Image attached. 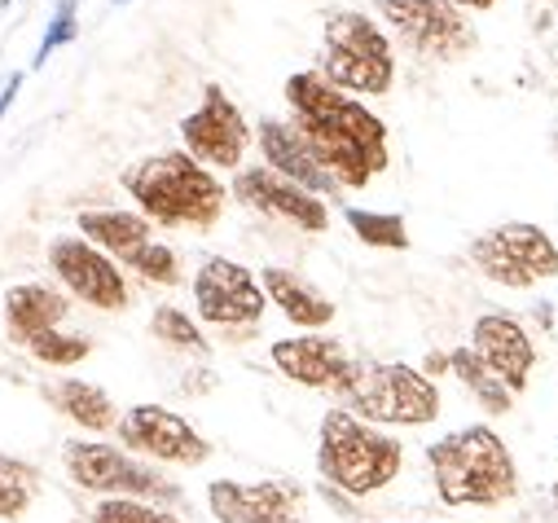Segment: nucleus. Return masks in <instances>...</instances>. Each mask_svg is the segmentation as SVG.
Wrapping results in <instances>:
<instances>
[{
  "label": "nucleus",
  "mask_w": 558,
  "mask_h": 523,
  "mask_svg": "<svg viewBox=\"0 0 558 523\" xmlns=\"http://www.w3.org/2000/svg\"><path fill=\"white\" fill-rule=\"evenodd\" d=\"M150 335L163 339L168 348H181V352H194V356H207V352H211V343L203 339L198 321H194L190 313L172 308V304H159V308H155V317H150Z\"/></svg>",
  "instance_id": "obj_26"
},
{
  "label": "nucleus",
  "mask_w": 558,
  "mask_h": 523,
  "mask_svg": "<svg viewBox=\"0 0 558 523\" xmlns=\"http://www.w3.org/2000/svg\"><path fill=\"white\" fill-rule=\"evenodd\" d=\"M449 369H453V378L471 391V397L480 401L484 414H510V410H514V397L506 391V382H501L471 348H453V352H449Z\"/></svg>",
  "instance_id": "obj_23"
},
{
  "label": "nucleus",
  "mask_w": 558,
  "mask_h": 523,
  "mask_svg": "<svg viewBox=\"0 0 558 523\" xmlns=\"http://www.w3.org/2000/svg\"><path fill=\"white\" fill-rule=\"evenodd\" d=\"M80 238L93 242L97 251H106L119 269L142 273L155 287H177L181 282V259L168 242L155 238V224L136 211H114V207H97V211H80Z\"/></svg>",
  "instance_id": "obj_8"
},
{
  "label": "nucleus",
  "mask_w": 558,
  "mask_h": 523,
  "mask_svg": "<svg viewBox=\"0 0 558 523\" xmlns=\"http://www.w3.org/2000/svg\"><path fill=\"white\" fill-rule=\"evenodd\" d=\"M49 401L75 423V427H84V431H110L114 423H119V414H114V401L106 397V391L97 387V382H84V378H62V382H53L49 387Z\"/></svg>",
  "instance_id": "obj_22"
},
{
  "label": "nucleus",
  "mask_w": 558,
  "mask_h": 523,
  "mask_svg": "<svg viewBox=\"0 0 558 523\" xmlns=\"http://www.w3.org/2000/svg\"><path fill=\"white\" fill-rule=\"evenodd\" d=\"M404 466L400 440L387 431L352 418L348 410H326L317 431V471L326 488H339L348 497H369L387 488Z\"/></svg>",
  "instance_id": "obj_5"
},
{
  "label": "nucleus",
  "mask_w": 558,
  "mask_h": 523,
  "mask_svg": "<svg viewBox=\"0 0 558 523\" xmlns=\"http://www.w3.org/2000/svg\"><path fill=\"white\" fill-rule=\"evenodd\" d=\"M27 352L49 369H71V365L93 356V339L88 335H66V330H45L27 343Z\"/></svg>",
  "instance_id": "obj_27"
},
{
  "label": "nucleus",
  "mask_w": 558,
  "mask_h": 523,
  "mask_svg": "<svg viewBox=\"0 0 558 523\" xmlns=\"http://www.w3.org/2000/svg\"><path fill=\"white\" fill-rule=\"evenodd\" d=\"M440 5H449V10H458V14H466V10L484 14V10H493V5H497V0H440Z\"/></svg>",
  "instance_id": "obj_31"
},
{
  "label": "nucleus",
  "mask_w": 558,
  "mask_h": 523,
  "mask_svg": "<svg viewBox=\"0 0 558 523\" xmlns=\"http://www.w3.org/2000/svg\"><path fill=\"white\" fill-rule=\"evenodd\" d=\"M207 510L216 523H304L308 492L291 479H211Z\"/></svg>",
  "instance_id": "obj_15"
},
{
  "label": "nucleus",
  "mask_w": 558,
  "mask_h": 523,
  "mask_svg": "<svg viewBox=\"0 0 558 523\" xmlns=\"http://www.w3.org/2000/svg\"><path fill=\"white\" fill-rule=\"evenodd\" d=\"M0 5H14V0H0Z\"/></svg>",
  "instance_id": "obj_33"
},
{
  "label": "nucleus",
  "mask_w": 558,
  "mask_h": 523,
  "mask_svg": "<svg viewBox=\"0 0 558 523\" xmlns=\"http://www.w3.org/2000/svg\"><path fill=\"white\" fill-rule=\"evenodd\" d=\"M114 5H123V0H114Z\"/></svg>",
  "instance_id": "obj_35"
},
{
  "label": "nucleus",
  "mask_w": 558,
  "mask_h": 523,
  "mask_svg": "<svg viewBox=\"0 0 558 523\" xmlns=\"http://www.w3.org/2000/svg\"><path fill=\"white\" fill-rule=\"evenodd\" d=\"M259 291H264L268 304H277V313H282L291 326H304L308 335L335 321V304L308 278H300V273H291L282 265L259 269Z\"/></svg>",
  "instance_id": "obj_20"
},
{
  "label": "nucleus",
  "mask_w": 558,
  "mask_h": 523,
  "mask_svg": "<svg viewBox=\"0 0 558 523\" xmlns=\"http://www.w3.org/2000/svg\"><path fill=\"white\" fill-rule=\"evenodd\" d=\"M335 397L339 410L369 427H427L440 418V387L404 361L352 356V369Z\"/></svg>",
  "instance_id": "obj_4"
},
{
  "label": "nucleus",
  "mask_w": 558,
  "mask_h": 523,
  "mask_svg": "<svg viewBox=\"0 0 558 523\" xmlns=\"http://www.w3.org/2000/svg\"><path fill=\"white\" fill-rule=\"evenodd\" d=\"M287 106L295 114L291 127L339 190H365L378 172H387V123L317 71H295L287 80Z\"/></svg>",
  "instance_id": "obj_1"
},
{
  "label": "nucleus",
  "mask_w": 558,
  "mask_h": 523,
  "mask_svg": "<svg viewBox=\"0 0 558 523\" xmlns=\"http://www.w3.org/2000/svg\"><path fill=\"white\" fill-rule=\"evenodd\" d=\"M348 229L365 242V246H383V251H409V224L396 211H365V207H348L343 211Z\"/></svg>",
  "instance_id": "obj_25"
},
{
  "label": "nucleus",
  "mask_w": 558,
  "mask_h": 523,
  "mask_svg": "<svg viewBox=\"0 0 558 523\" xmlns=\"http://www.w3.org/2000/svg\"><path fill=\"white\" fill-rule=\"evenodd\" d=\"M374 10L413 53L432 62H453L475 49V27L466 23V14L440 5V0H374Z\"/></svg>",
  "instance_id": "obj_11"
},
{
  "label": "nucleus",
  "mask_w": 558,
  "mask_h": 523,
  "mask_svg": "<svg viewBox=\"0 0 558 523\" xmlns=\"http://www.w3.org/2000/svg\"><path fill=\"white\" fill-rule=\"evenodd\" d=\"M123 453L132 458H155L168 466H203L211 458V445L177 414L163 405H132L114 423Z\"/></svg>",
  "instance_id": "obj_12"
},
{
  "label": "nucleus",
  "mask_w": 558,
  "mask_h": 523,
  "mask_svg": "<svg viewBox=\"0 0 558 523\" xmlns=\"http://www.w3.org/2000/svg\"><path fill=\"white\" fill-rule=\"evenodd\" d=\"M549 497H554V519H558V479H554V488H549Z\"/></svg>",
  "instance_id": "obj_32"
},
{
  "label": "nucleus",
  "mask_w": 558,
  "mask_h": 523,
  "mask_svg": "<svg viewBox=\"0 0 558 523\" xmlns=\"http://www.w3.org/2000/svg\"><path fill=\"white\" fill-rule=\"evenodd\" d=\"M233 198L246 203L251 211H264L272 220H287L304 233H326L330 229V211H326V198L291 185L287 177H277L268 172L264 163L259 168H242L233 177Z\"/></svg>",
  "instance_id": "obj_16"
},
{
  "label": "nucleus",
  "mask_w": 558,
  "mask_h": 523,
  "mask_svg": "<svg viewBox=\"0 0 558 523\" xmlns=\"http://www.w3.org/2000/svg\"><path fill=\"white\" fill-rule=\"evenodd\" d=\"M49 269L88 308H101V313H123L128 308V278H123V269L114 265L106 251L84 242L80 233H58L49 242Z\"/></svg>",
  "instance_id": "obj_13"
},
{
  "label": "nucleus",
  "mask_w": 558,
  "mask_h": 523,
  "mask_svg": "<svg viewBox=\"0 0 558 523\" xmlns=\"http://www.w3.org/2000/svg\"><path fill=\"white\" fill-rule=\"evenodd\" d=\"M75 32H80V0H58V10H53V19H49V32H45L36 58H32V71H40L62 45H71Z\"/></svg>",
  "instance_id": "obj_29"
},
{
  "label": "nucleus",
  "mask_w": 558,
  "mask_h": 523,
  "mask_svg": "<svg viewBox=\"0 0 558 523\" xmlns=\"http://www.w3.org/2000/svg\"><path fill=\"white\" fill-rule=\"evenodd\" d=\"M123 190L150 224L163 229H211L225 211V185L194 163L185 150L150 155L123 172Z\"/></svg>",
  "instance_id": "obj_2"
},
{
  "label": "nucleus",
  "mask_w": 558,
  "mask_h": 523,
  "mask_svg": "<svg viewBox=\"0 0 558 523\" xmlns=\"http://www.w3.org/2000/svg\"><path fill=\"white\" fill-rule=\"evenodd\" d=\"M471 352L506 382L510 397H519V391L532 382V369H536V343L532 335L506 317V313H484L471 330Z\"/></svg>",
  "instance_id": "obj_17"
},
{
  "label": "nucleus",
  "mask_w": 558,
  "mask_h": 523,
  "mask_svg": "<svg viewBox=\"0 0 558 523\" xmlns=\"http://www.w3.org/2000/svg\"><path fill=\"white\" fill-rule=\"evenodd\" d=\"M194 308L207 326L220 330H251L259 326L268 300L259 291V278L225 255H207L194 273Z\"/></svg>",
  "instance_id": "obj_10"
},
{
  "label": "nucleus",
  "mask_w": 558,
  "mask_h": 523,
  "mask_svg": "<svg viewBox=\"0 0 558 523\" xmlns=\"http://www.w3.org/2000/svg\"><path fill=\"white\" fill-rule=\"evenodd\" d=\"M181 142H185V155L194 163H203L207 172L211 168H238L246 146H251V127H246L242 110L229 101V93L220 84H207L203 106L181 119Z\"/></svg>",
  "instance_id": "obj_14"
},
{
  "label": "nucleus",
  "mask_w": 558,
  "mask_h": 523,
  "mask_svg": "<svg viewBox=\"0 0 558 523\" xmlns=\"http://www.w3.org/2000/svg\"><path fill=\"white\" fill-rule=\"evenodd\" d=\"M554 150H558V133H554Z\"/></svg>",
  "instance_id": "obj_34"
},
{
  "label": "nucleus",
  "mask_w": 558,
  "mask_h": 523,
  "mask_svg": "<svg viewBox=\"0 0 558 523\" xmlns=\"http://www.w3.org/2000/svg\"><path fill=\"white\" fill-rule=\"evenodd\" d=\"M268 361L277 365V374H287L291 382L313 387V391H339L348 369H352V352L339 339H326V335L272 339Z\"/></svg>",
  "instance_id": "obj_18"
},
{
  "label": "nucleus",
  "mask_w": 558,
  "mask_h": 523,
  "mask_svg": "<svg viewBox=\"0 0 558 523\" xmlns=\"http://www.w3.org/2000/svg\"><path fill=\"white\" fill-rule=\"evenodd\" d=\"M466 255L488 282L510 287V291H527L536 282L558 278V246L532 220H506V224L475 233Z\"/></svg>",
  "instance_id": "obj_7"
},
{
  "label": "nucleus",
  "mask_w": 558,
  "mask_h": 523,
  "mask_svg": "<svg viewBox=\"0 0 558 523\" xmlns=\"http://www.w3.org/2000/svg\"><path fill=\"white\" fill-rule=\"evenodd\" d=\"M326 84L339 93H361V97H383L396 84V58L378 23H369L356 10H335L322 32V71Z\"/></svg>",
  "instance_id": "obj_6"
},
{
  "label": "nucleus",
  "mask_w": 558,
  "mask_h": 523,
  "mask_svg": "<svg viewBox=\"0 0 558 523\" xmlns=\"http://www.w3.org/2000/svg\"><path fill=\"white\" fill-rule=\"evenodd\" d=\"M255 137H259V155H264V168L287 177L291 185L308 190V194H339V185L326 177V168L313 159V150L304 146V137L295 133L291 123L282 119H259L255 123Z\"/></svg>",
  "instance_id": "obj_19"
},
{
  "label": "nucleus",
  "mask_w": 558,
  "mask_h": 523,
  "mask_svg": "<svg viewBox=\"0 0 558 523\" xmlns=\"http://www.w3.org/2000/svg\"><path fill=\"white\" fill-rule=\"evenodd\" d=\"M66 475L75 488L97 492V497H136V501H177V488L146 462H136L132 453L97 440H66L62 449Z\"/></svg>",
  "instance_id": "obj_9"
},
{
  "label": "nucleus",
  "mask_w": 558,
  "mask_h": 523,
  "mask_svg": "<svg viewBox=\"0 0 558 523\" xmlns=\"http://www.w3.org/2000/svg\"><path fill=\"white\" fill-rule=\"evenodd\" d=\"M427 466L445 506H501L519 492L514 453L484 423L427 445Z\"/></svg>",
  "instance_id": "obj_3"
},
{
  "label": "nucleus",
  "mask_w": 558,
  "mask_h": 523,
  "mask_svg": "<svg viewBox=\"0 0 558 523\" xmlns=\"http://www.w3.org/2000/svg\"><path fill=\"white\" fill-rule=\"evenodd\" d=\"M19 88H23V71H10V75H5V84H0V119L10 114V106H14Z\"/></svg>",
  "instance_id": "obj_30"
},
{
  "label": "nucleus",
  "mask_w": 558,
  "mask_h": 523,
  "mask_svg": "<svg viewBox=\"0 0 558 523\" xmlns=\"http://www.w3.org/2000/svg\"><path fill=\"white\" fill-rule=\"evenodd\" d=\"M40 492V471L23 458L0 453V519H23Z\"/></svg>",
  "instance_id": "obj_24"
},
{
  "label": "nucleus",
  "mask_w": 558,
  "mask_h": 523,
  "mask_svg": "<svg viewBox=\"0 0 558 523\" xmlns=\"http://www.w3.org/2000/svg\"><path fill=\"white\" fill-rule=\"evenodd\" d=\"M66 313H71L66 295L53 291V287H45V282H19V287L5 291V335L14 343H23V348L36 335L58 330Z\"/></svg>",
  "instance_id": "obj_21"
},
{
  "label": "nucleus",
  "mask_w": 558,
  "mask_h": 523,
  "mask_svg": "<svg viewBox=\"0 0 558 523\" xmlns=\"http://www.w3.org/2000/svg\"><path fill=\"white\" fill-rule=\"evenodd\" d=\"M93 523H181L172 510L136 497H101L93 510Z\"/></svg>",
  "instance_id": "obj_28"
}]
</instances>
